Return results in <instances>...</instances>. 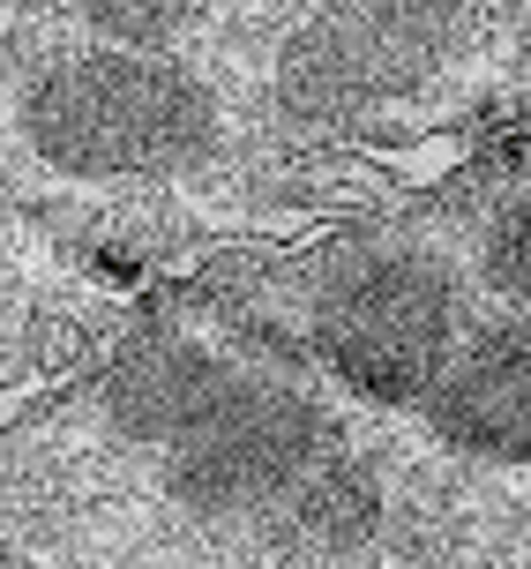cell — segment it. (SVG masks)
I'll list each match as a JSON object with an SVG mask.
<instances>
[{
	"mask_svg": "<svg viewBox=\"0 0 531 569\" xmlns=\"http://www.w3.org/2000/svg\"><path fill=\"white\" fill-rule=\"evenodd\" d=\"M457 23L464 0H330L284 38L278 106L308 128H344L420 83Z\"/></svg>",
	"mask_w": 531,
	"mask_h": 569,
	"instance_id": "277c9868",
	"label": "cell"
},
{
	"mask_svg": "<svg viewBox=\"0 0 531 569\" xmlns=\"http://www.w3.org/2000/svg\"><path fill=\"white\" fill-rule=\"evenodd\" d=\"M420 405L449 450L531 465V315H502L472 338H457L449 368L434 375Z\"/></svg>",
	"mask_w": 531,
	"mask_h": 569,
	"instance_id": "5b68a950",
	"label": "cell"
},
{
	"mask_svg": "<svg viewBox=\"0 0 531 569\" xmlns=\"http://www.w3.org/2000/svg\"><path fill=\"white\" fill-rule=\"evenodd\" d=\"M76 16L98 46L120 53H172L180 30L202 16V0H76Z\"/></svg>",
	"mask_w": 531,
	"mask_h": 569,
	"instance_id": "8992f818",
	"label": "cell"
},
{
	"mask_svg": "<svg viewBox=\"0 0 531 569\" xmlns=\"http://www.w3.org/2000/svg\"><path fill=\"white\" fill-rule=\"evenodd\" d=\"M23 142L68 180H172L218 150V98L172 53H83L46 60L23 83Z\"/></svg>",
	"mask_w": 531,
	"mask_h": 569,
	"instance_id": "7a4b0ae2",
	"label": "cell"
},
{
	"mask_svg": "<svg viewBox=\"0 0 531 569\" xmlns=\"http://www.w3.org/2000/svg\"><path fill=\"white\" fill-rule=\"evenodd\" d=\"M322 368L374 405H420L457 352V278L420 240H367L322 270L308 308Z\"/></svg>",
	"mask_w": 531,
	"mask_h": 569,
	"instance_id": "3957f363",
	"label": "cell"
},
{
	"mask_svg": "<svg viewBox=\"0 0 531 569\" xmlns=\"http://www.w3.org/2000/svg\"><path fill=\"white\" fill-rule=\"evenodd\" d=\"M0 569H8V555H0Z\"/></svg>",
	"mask_w": 531,
	"mask_h": 569,
	"instance_id": "ba28073f",
	"label": "cell"
},
{
	"mask_svg": "<svg viewBox=\"0 0 531 569\" xmlns=\"http://www.w3.org/2000/svg\"><path fill=\"white\" fill-rule=\"evenodd\" d=\"M120 435L166 457L172 495L202 517L278 510L330 465V427L300 390L232 368L224 352L158 330L106 382Z\"/></svg>",
	"mask_w": 531,
	"mask_h": 569,
	"instance_id": "6da1fadb",
	"label": "cell"
},
{
	"mask_svg": "<svg viewBox=\"0 0 531 569\" xmlns=\"http://www.w3.org/2000/svg\"><path fill=\"white\" fill-rule=\"evenodd\" d=\"M479 284L509 308H531V188H517L494 210V226L479 240Z\"/></svg>",
	"mask_w": 531,
	"mask_h": 569,
	"instance_id": "52a82bcc",
	"label": "cell"
}]
</instances>
